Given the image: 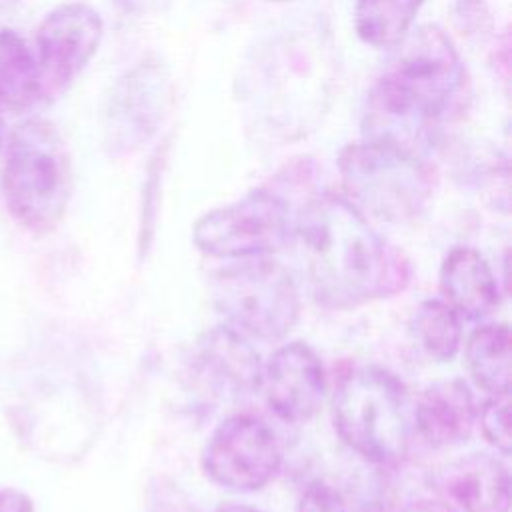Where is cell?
<instances>
[{
	"label": "cell",
	"instance_id": "cell-1",
	"mask_svg": "<svg viewBox=\"0 0 512 512\" xmlns=\"http://www.w3.org/2000/svg\"><path fill=\"white\" fill-rule=\"evenodd\" d=\"M316 302L350 310L402 292L412 278L404 252L390 244L342 194L326 192L296 212L294 238Z\"/></svg>",
	"mask_w": 512,
	"mask_h": 512
},
{
	"label": "cell",
	"instance_id": "cell-2",
	"mask_svg": "<svg viewBox=\"0 0 512 512\" xmlns=\"http://www.w3.org/2000/svg\"><path fill=\"white\" fill-rule=\"evenodd\" d=\"M392 48L368 98L366 136L416 152L414 142L460 108L468 76L452 40L438 26H420Z\"/></svg>",
	"mask_w": 512,
	"mask_h": 512
},
{
	"label": "cell",
	"instance_id": "cell-3",
	"mask_svg": "<svg viewBox=\"0 0 512 512\" xmlns=\"http://www.w3.org/2000/svg\"><path fill=\"white\" fill-rule=\"evenodd\" d=\"M332 422L350 450L378 466H398L416 436L404 384L380 366L342 372L332 394Z\"/></svg>",
	"mask_w": 512,
	"mask_h": 512
},
{
	"label": "cell",
	"instance_id": "cell-4",
	"mask_svg": "<svg viewBox=\"0 0 512 512\" xmlns=\"http://www.w3.org/2000/svg\"><path fill=\"white\" fill-rule=\"evenodd\" d=\"M2 192L12 218L44 234L64 218L72 196V160L60 130L44 118H30L8 138Z\"/></svg>",
	"mask_w": 512,
	"mask_h": 512
},
{
	"label": "cell",
	"instance_id": "cell-5",
	"mask_svg": "<svg viewBox=\"0 0 512 512\" xmlns=\"http://www.w3.org/2000/svg\"><path fill=\"white\" fill-rule=\"evenodd\" d=\"M344 198L364 216L402 224L418 218L432 200L434 172L418 152L366 136L338 156Z\"/></svg>",
	"mask_w": 512,
	"mask_h": 512
},
{
	"label": "cell",
	"instance_id": "cell-6",
	"mask_svg": "<svg viewBox=\"0 0 512 512\" xmlns=\"http://www.w3.org/2000/svg\"><path fill=\"white\" fill-rule=\"evenodd\" d=\"M210 294L226 326L248 340H280L300 318L298 286L290 272L270 258H250L218 270Z\"/></svg>",
	"mask_w": 512,
	"mask_h": 512
},
{
	"label": "cell",
	"instance_id": "cell-7",
	"mask_svg": "<svg viewBox=\"0 0 512 512\" xmlns=\"http://www.w3.org/2000/svg\"><path fill=\"white\" fill-rule=\"evenodd\" d=\"M296 214L268 188H254L240 200L202 214L192 228L196 248L212 258H266L294 238Z\"/></svg>",
	"mask_w": 512,
	"mask_h": 512
},
{
	"label": "cell",
	"instance_id": "cell-8",
	"mask_svg": "<svg viewBox=\"0 0 512 512\" xmlns=\"http://www.w3.org/2000/svg\"><path fill=\"white\" fill-rule=\"evenodd\" d=\"M202 466L206 476L232 492H256L274 480L282 448L272 426L256 414H232L210 434Z\"/></svg>",
	"mask_w": 512,
	"mask_h": 512
},
{
	"label": "cell",
	"instance_id": "cell-9",
	"mask_svg": "<svg viewBox=\"0 0 512 512\" xmlns=\"http://www.w3.org/2000/svg\"><path fill=\"white\" fill-rule=\"evenodd\" d=\"M172 106V80L164 62L142 58L112 86L104 110V134L118 150L148 142Z\"/></svg>",
	"mask_w": 512,
	"mask_h": 512
},
{
	"label": "cell",
	"instance_id": "cell-10",
	"mask_svg": "<svg viewBox=\"0 0 512 512\" xmlns=\"http://www.w3.org/2000/svg\"><path fill=\"white\" fill-rule=\"evenodd\" d=\"M104 22L86 2H64L52 8L36 30V60L42 80L52 88L72 82L94 58Z\"/></svg>",
	"mask_w": 512,
	"mask_h": 512
},
{
	"label": "cell",
	"instance_id": "cell-11",
	"mask_svg": "<svg viewBox=\"0 0 512 512\" xmlns=\"http://www.w3.org/2000/svg\"><path fill=\"white\" fill-rule=\"evenodd\" d=\"M258 390L280 420L306 422L320 410L326 394L324 364L310 344L286 342L262 364Z\"/></svg>",
	"mask_w": 512,
	"mask_h": 512
},
{
	"label": "cell",
	"instance_id": "cell-12",
	"mask_svg": "<svg viewBox=\"0 0 512 512\" xmlns=\"http://www.w3.org/2000/svg\"><path fill=\"white\" fill-rule=\"evenodd\" d=\"M430 482L458 512H510V474L492 454L472 452L444 462Z\"/></svg>",
	"mask_w": 512,
	"mask_h": 512
},
{
	"label": "cell",
	"instance_id": "cell-13",
	"mask_svg": "<svg viewBox=\"0 0 512 512\" xmlns=\"http://www.w3.org/2000/svg\"><path fill=\"white\" fill-rule=\"evenodd\" d=\"M192 366L200 382L224 398L248 396L260 388V354L246 336L226 324L200 336Z\"/></svg>",
	"mask_w": 512,
	"mask_h": 512
},
{
	"label": "cell",
	"instance_id": "cell-14",
	"mask_svg": "<svg viewBox=\"0 0 512 512\" xmlns=\"http://www.w3.org/2000/svg\"><path fill=\"white\" fill-rule=\"evenodd\" d=\"M414 434L430 448H448L470 438L476 424V402L460 378L440 380L424 388L412 404Z\"/></svg>",
	"mask_w": 512,
	"mask_h": 512
},
{
	"label": "cell",
	"instance_id": "cell-15",
	"mask_svg": "<svg viewBox=\"0 0 512 512\" xmlns=\"http://www.w3.org/2000/svg\"><path fill=\"white\" fill-rule=\"evenodd\" d=\"M442 300L460 320H482L500 306V284L486 258L470 246H454L438 272Z\"/></svg>",
	"mask_w": 512,
	"mask_h": 512
},
{
	"label": "cell",
	"instance_id": "cell-16",
	"mask_svg": "<svg viewBox=\"0 0 512 512\" xmlns=\"http://www.w3.org/2000/svg\"><path fill=\"white\" fill-rule=\"evenodd\" d=\"M466 366L482 390L498 394L510 390L512 340L508 324H482L466 340Z\"/></svg>",
	"mask_w": 512,
	"mask_h": 512
},
{
	"label": "cell",
	"instance_id": "cell-17",
	"mask_svg": "<svg viewBox=\"0 0 512 512\" xmlns=\"http://www.w3.org/2000/svg\"><path fill=\"white\" fill-rule=\"evenodd\" d=\"M42 94V72L28 42L10 28H0V106L24 110Z\"/></svg>",
	"mask_w": 512,
	"mask_h": 512
},
{
	"label": "cell",
	"instance_id": "cell-18",
	"mask_svg": "<svg viewBox=\"0 0 512 512\" xmlns=\"http://www.w3.org/2000/svg\"><path fill=\"white\" fill-rule=\"evenodd\" d=\"M424 0H356L354 28L374 48L396 46L412 28Z\"/></svg>",
	"mask_w": 512,
	"mask_h": 512
},
{
	"label": "cell",
	"instance_id": "cell-19",
	"mask_svg": "<svg viewBox=\"0 0 512 512\" xmlns=\"http://www.w3.org/2000/svg\"><path fill=\"white\" fill-rule=\"evenodd\" d=\"M410 332L416 344L434 360H452L462 344V320L444 302L436 298L422 300L410 318Z\"/></svg>",
	"mask_w": 512,
	"mask_h": 512
},
{
	"label": "cell",
	"instance_id": "cell-20",
	"mask_svg": "<svg viewBox=\"0 0 512 512\" xmlns=\"http://www.w3.org/2000/svg\"><path fill=\"white\" fill-rule=\"evenodd\" d=\"M484 440L500 454H510V390L490 394L476 414Z\"/></svg>",
	"mask_w": 512,
	"mask_h": 512
},
{
	"label": "cell",
	"instance_id": "cell-21",
	"mask_svg": "<svg viewBox=\"0 0 512 512\" xmlns=\"http://www.w3.org/2000/svg\"><path fill=\"white\" fill-rule=\"evenodd\" d=\"M296 512H348V506L336 488L314 480L302 490Z\"/></svg>",
	"mask_w": 512,
	"mask_h": 512
},
{
	"label": "cell",
	"instance_id": "cell-22",
	"mask_svg": "<svg viewBox=\"0 0 512 512\" xmlns=\"http://www.w3.org/2000/svg\"><path fill=\"white\" fill-rule=\"evenodd\" d=\"M0 512H36L32 498L16 488H0Z\"/></svg>",
	"mask_w": 512,
	"mask_h": 512
},
{
	"label": "cell",
	"instance_id": "cell-23",
	"mask_svg": "<svg viewBox=\"0 0 512 512\" xmlns=\"http://www.w3.org/2000/svg\"><path fill=\"white\" fill-rule=\"evenodd\" d=\"M398 512H458L444 498H414L404 504Z\"/></svg>",
	"mask_w": 512,
	"mask_h": 512
},
{
	"label": "cell",
	"instance_id": "cell-24",
	"mask_svg": "<svg viewBox=\"0 0 512 512\" xmlns=\"http://www.w3.org/2000/svg\"><path fill=\"white\" fill-rule=\"evenodd\" d=\"M116 2H118L120 6H124L126 10H130V12L148 14V12L162 10L168 0H116Z\"/></svg>",
	"mask_w": 512,
	"mask_h": 512
},
{
	"label": "cell",
	"instance_id": "cell-25",
	"mask_svg": "<svg viewBox=\"0 0 512 512\" xmlns=\"http://www.w3.org/2000/svg\"><path fill=\"white\" fill-rule=\"evenodd\" d=\"M216 512H262L258 508H252L248 504H236V502H226V504H220L216 508Z\"/></svg>",
	"mask_w": 512,
	"mask_h": 512
},
{
	"label": "cell",
	"instance_id": "cell-26",
	"mask_svg": "<svg viewBox=\"0 0 512 512\" xmlns=\"http://www.w3.org/2000/svg\"><path fill=\"white\" fill-rule=\"evenodd\" d=\"M2 140H4V124H2V118H0V146H2Z\"/></svg>",
	"mask_w": 512,
	"mask_h": 512
},
{
	"label": "cell",
	"instance_id": "cell-27",
	"mask_svg": "<svg viewBox=\"0 0 512 512\" xmlns=\"http://www.w3.org/2000/svg\"><path fill=\"white\" fill-rule=\"evenodd\" d=\"M264 2H292V0H264Z\"/></svg>",
	"mask_w": 512,
	"mask_h": 512
}]
</instances>
